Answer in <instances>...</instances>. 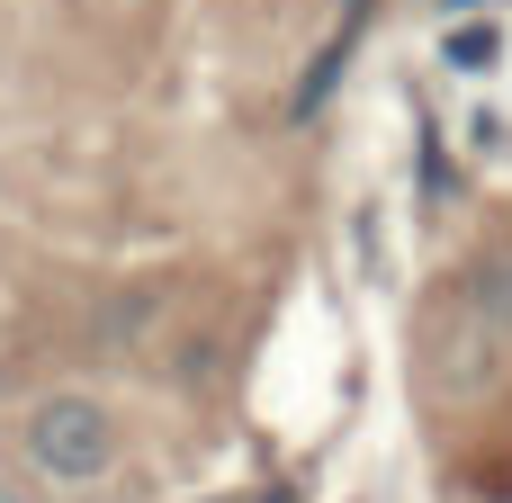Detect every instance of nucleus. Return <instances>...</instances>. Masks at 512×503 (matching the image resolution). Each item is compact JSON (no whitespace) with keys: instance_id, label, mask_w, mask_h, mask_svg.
<instances>
[{"instance_id":"nucleus-1","label":"nucleus","mask_w":512,"mask_h":503,"mask_svg":"<svg viewBox=\"0 0 512 503\" xmlns=\"http://www.w3.org/2000/svg\"><path fill=\"white\" fill-rule=\"evenodd\" d=\"M504 360H512V252H486L423 315V387L450 405H477V396H495Z\"/></svg>"},{"instance_id":"nucleus-2","label":"nucleus","mask_w":512,"mask_h":503,"mask_svg":"<svg viewBox=\"0 0 512 503\" xmlns=\"http://www.w3.org/2000/svg\"><path fill=\"white\" fill-rule=\"evenodd\" d=\"M18 441H27V468H36L45 486H99V477L117 468V423H108V405H90V396H45V405L18 423Z\"/></svg>"},{"instance_id":"nucleus-3","label":"nucleus","mask_w":512,"mask_h":503,"mask_svg":"<svg viewBox=\"0 0 512 503\" xmlns=\"http://www.w3.org/2000/svg\"><path fill=\"white\" fill-rule=\"evenodd\" d=\"M351 36H360V9H351V18H342V27L324 36V54L306 63V81L288 90V117H315V108L333 99V81H342V63H351Z\"/></svg>"},{"instance_id":"nucleus-4","label":"nucleus","mask_w":512,"mask_h":503,"mask_svg":"<svg viewBox=\"0 0 512 503\" xmlns=\"http://www.w3.org/2000/svg\"><path fill=\"white\" fill-rule=\"evenodd\" d=\"M495 54H504V36H495L486 18H468V27H450V63H459V72H495Z\"/></svg>"},{"instance_id":"nucleus-5","label":"nucleus","mask_w":512,"mask_h":503,"mask_svg":"<svg viewBox=\"0 0 512 503\" xmlns=\"http://www.w3.org/2000/svg\"><path fill=\"white\" fill-rule=\"evenodd\" d=\"M9 503H18V495H9Z\"/></svg>"}]
</instances>
